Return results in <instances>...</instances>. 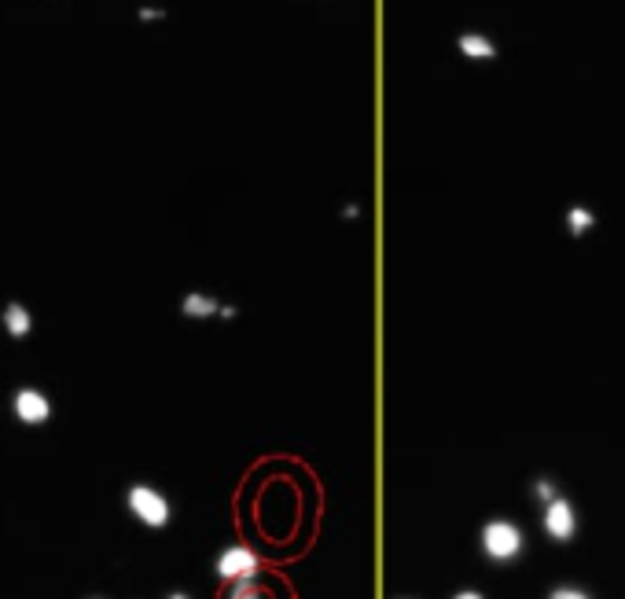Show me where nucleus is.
<instances>
[{"mask_svg":"<svg viewBox=\"0 0 625 599\" xmlns=\"http://www.w3.org/2000/svg\"><path fill=\"white\" fill-rule=\"evenodd\" d=\"M482 548H486L489 559H497V563H508L515 555L523 552V530L508 519H497L489 522L486 530H482Z\"/></svg>","mask_w":625,"mask_h":599,"instance_id":"1","label":"nucleus"},{"mask_svg":"<svg viewBox=\"0 0 625 599\" xmlns=\"http://www.w3.org/2000/svg\"><path fill=\"white\" fill-rule=\"evenodd\" d=\"M125 504H129V511H133L144 526H151V530H162V526L170 522V500L162 497L159 489L133 486L129 489V497H125Z\"/></svg>","mask_w":625,"mask_h":599,"instance_id":"2","label":"nucleus"},{"mask_svg":"<svg viewBox=\"0 0 625 599\" xmlns=\"http://www.w3.org/2000/svg\"><path fill=\"white\" fill-rule=\"evenodd\" d=\"M217 574L225 577V581H247V577L258 574V555L250 552V548H243V544H232V548H225V552L217 555Z\"/></svg>","mask_w":625,"mask_h":599,"instance_id":"3","label":"nucleus"},{"mask_svg":"<svg viewBox=\"0 0 625 599\" xmlns=\"http://www.w3.org/2000/svg\"><path fill=\"white\" fill-rule=\"evenodd\" d=\"M15 416L23 419L26 427H37V423H45L48 416H52V401H48L41 390H34V386H23L19 394H15Z\"/></svg>","mask_w":625,"mask_h":599,"instance_id":"4","label":"nucleus"},{"mask_svg":"<svg viewBox=\"0 0 625 599\" xmlns=\"http://www.w3.org/2000/svg\"><path fill=\"white\" fill-rule=\"evenodd\" d=\"M545 530H548V537H556V541H570V537H574L578 519H574V508H570L567 500H552V504H548Z\"/></svg>","mask_w":625,"mask_h":599,"instance_id":"5","label":"nucleus"},{"mask_svg":"<svg viewBox=\"0 0 625 599\" xmlns=\"http://www.w3.org/2000/svg\"><path fill=\"white\" fill-rule=\"evenodd\" d=\"M4 331L15 335V339L30 335V331H34V313L26 306H19V302H8V306H4Z\"/></svg>","mask_w":625,"mask_h":599,"instance_id":"6","label":"nucleus"},{"mask_svg":"<svg viewBox=\"0 0 625 599\" xmlns=\"http://www.w3.org/2000/svg\"><path fill=\"white\" fill-rule=\"evenodd\" d=\"M460 52L471 59H493L497 56V48H493V41L482 34H464L460 37Z\"/></svg>","mask_w":625,"mask_h":599,"instance_id":"7","label":"nucleus"},{"mask_svg":"<svg viewBox=\"0 0 625 599\" xmlns=\"http://www.w3.org/2000/svg\"><path fill=\"white\" fill-rule=\"evenodd\" d=\"M181 313H188V317H195V320L214 317L217 302H214V298H206V294H188V298L181 302Z\"/></svg>","mask_w":625,"mask_h":599,"instance_id":"8","label":"nucleus"},{"mask_svg":"<svg viewBox=\"0 0 625 599\" xmlns=\"http://www.w3.org/2000/svg\"><path fill=\"white\" fill-rule=\"evenodd\" d=\"M228 599H273V596H269L262 585H254V577H247V581H236V588L228 592Z\"/></svg>","mask_w":625,"mask_h":599,"instance_id":"9","label":"nucleus"},{"mask_svg":"<svg viewBox=\"0 0 625 599\" xmlns=\"http://www.w3.org/2000/svg\"><path fill=\"white\" fill-rule=\"evenodd\" d=\"M570 232H585V228H592V214L589 210H570Z\"/></svg>","mask_w":625,"mask_h":599,"instance_id":"10","label":"nucleus"},{"mask_svg":"<svg viewBox=\"0 0 625 599\" xmlns=\"http://www.w3.org/2000/svg\"><path fill=\"white\" fill-rule=\"evenodd\" d=\"M552 599H589V596H585L581 588H556V592H552Z\"/></svg>","mask_w":625,"mask_h":599,"instance_id":"11","label":"nucleus"},{"mask_svg":"<svg viewBox=\"0 0 625 599\" xmlns=\"http://www.w3.org/2000/svg\"><path fill=\"white\" fill-rule=\"evenodd\" d=\"M552 493H556V489L548 486V482H537V497L541 500H552Z\"/></svg>","mask_w":625,"mask_h":599,"instance_id":"12","label":"nucleus"},{"mask_svg":"<svg viewBox=\"0 0 625 599\" xmlns=\"http://www.w3.org/2000/svg\"><path fill=\"white\" fill-rule=\"evenodd\" d=\"M453 599H482L478 592H460V596H453Z\"/></svg>","mask_w":625,"mask_h":599,"instance_id":"13","label":"nucleus"},{"mask_svg":"<svg viewBox=\"0 0 625 599\" xmlns=\"http://www.w3.org/2000/svg\"><path fill=\"white\" fill-rule=\"evenodd\" d=\"M170 599H192V596H184V592H173V596Z\"/></svg>","mask_w":625,"mask_h":599,"instance_id":"14","label":"nucleus"}]
</instances>
